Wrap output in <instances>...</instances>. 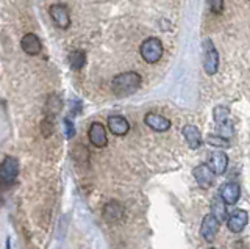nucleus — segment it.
<instances>
[{"instance_id": "412c9836", "label": "nucleus", "mask_w": 250, "mask_h": 249, "mask_svg": "<svg viewBox=\"0 0 250 249\" xmlns=\"http://www.w3.org/2000/svg\"><path fill=\"white\" fill-rule=\"evenodd\" d=\"M207 143L209 146H214V147H229L230 146L229 139L221 136V135H208L207 136Z\"/></svg>"}, {"instance_id": "4468645a", "label": "nucleus", "mask_w": 250, "mask_h": 249, "mask_svg": "<svg viewBox=\"0 0 250 249\" xmlns=\"http://www.w3.org/2000/svg\"><path fill=\"white\" fill-rule=\"evenodd\" d=\"M108 129L113 135L116 136H124L130 132V124L128 121L119 114H113L108 118Z\"/></svg>"}, {"instance_id": "dca6fc26", "label": "nucleus", "mask_w": 250, "mask_h": 249, "mask_svg": "<svg viewBox=\"0 0 250 249\" xmlns=\"http://www.w3.org/2000/svg\"><path fill=\"white\" fill-rule=\"evenodd\" d=\"M182 134H183L186 143L191 149H199V147L202 146V134L195 126H191V124L189 126H185Z\"/></svg>"}, {"instance_id": "a878e982", "label": "nucleus", "mask_w": 250, "mask_h": 249, "mask_svg": "<svg viewBox=\"0 0 250 249\" xmlns=\"http://www.w3.org/2000/svg\"><path fill=\"white\" fill-rule=\"evenodd\" d=\"M211 249H214V248H211Z\"/></svg>"}, {"instance_id": "393cba45", "label": "nucleus", "mask_w": 250, "mask_h": 249, "mask_svg": "<svg viewBox=\"0 0 250 249\" xmlns=\"http://www.w3.org/2000/svg\"><path fill=\"white\" fill-rule=\"evenodd\" d=\"M64 130H66V136L70 139L75 136V127H74V122L70 121L69 118H64Z\"/></svg>"}, {"instance_id": "1a4fd4ad", "label": "nucleus", "mask_w": 250, "mask_h": 249, "mask_svg": "<svg viewBox=\"0 0 250 249\" xmlns=\"http://www.w3.org/2000/svg\"><path fill=\"white\" fill-rule=\"evenodd\" d=\"M192 176L195 179V182L199 183V186L202 188H209L214 182V173L211 171V168L203 163V165H199L192 169Z\"/></svg>"}, {"instance_id": "f03ea898", "label": "nucleus", "mask_w": 250, "mask_h": 249, "mask_svg": "<svg viewBox=\"0 0 250 249\" xmlns=\"http://www.w3.org/2000/svg\"><path fill=\"white\" fill-rule=\"evenodd\" d=\"M139 52H141V57L146 61V63H158L163 57V44L158 38H147V40L143 41L139 47Z\"/></svg>"}, {"instance_id": "0eeeda50", "label": "nucleus", "mask_w": 250, "mask_h": 249, "mask_svg": "<svg viewBox=\"0 0 250 249\" xmlns=\"http://www.w3.org/2000/svg\"><path fill=\"white\" fill-rule=\"evenodd\" d=\"M219 227H221V221L213 213H208L205 215L200 226V233L202 237L205 238V241H213L219 232Z\"/></svg>"}, {"instance_id": "6ab92c4d", "label": "nucleus", "mask_w": 250, "mask_h": 249, "mask_svg": "<svg viewBox=\"0 0 250 249\" xmlns=\"http://www.w3.org/2000/svg\"><path fill=\"white\" fill-rule=\"evenodd\" d=\"M213 118H214V122L217 124V126L227 124V122L230 121V110H229V107L217 105L213 110Z\"/></svg>"}, {"instance_id": "a211bd4d", "label": "nucleus", "mask_w": 250, "mask_h": 249, "mask_svg": "<svg viewBox=\"0 0 250 249\" xmlns=\"http://www.w3.org/2000/svg\"><path fill=\"white\" fill-rule=\"evenodd\" d=\"M69 65L74 71H80L86 65V55L83 50H74L69 53Z\"/></svg>"}, {"instance_id": "9b49d317", "label": "nucleus", "mask_w": 250, "mask_h": 249, "mask_svg": "<svg viewBox=\"0 0 250 249\" xmlns=\"http://www.w3.org/2000/svg\"><path fill=\"white\" fill-rule=\"evenodd\" d=\"M49 13H50V18L53 19V22L60 28H69V25H70V16H69V10L66 8L64 5L53 3L49 8Z\"/></svg>"}, {"instance_id": "6e6552de", "label": "nucleus", "mask_w": 250, "mask_h": 249, "mask_svg": "<svg viewBox=\"0 0 250 249\" xmlns=\"http://www.w3.org/2000/svg\"><path fill=\"white\" fill-rule=\"evenodd\" d=\"M241 188L236 182H225L219 188V198H221L227 205H233L239 201Z\"/></svg>"}, {"instance_id": "b1692460", "label": "nucleus", "mask_w": 250, "mask_h": 249, "mask_svg": "<svg viewBox=\"0 0 250 249\" xmlns=\"http://www.w3.org/2000/svg\"><path fill=\"white\" fill-rule=\"evenodd\" d=\"M41 130H42V135L47 138L53 134V119L52 118H45L42 122H41Z\"/></svg>"}, {"instance_id": "423d86ee", "label": "nucleus", "mask_w": 250, "mask_h": 249, "mask_svg": "<svg viewBox=\"0 0 250 249\" xmlns=\"http://www.w3.org/2000/svg\"><path fill=\"white\" fill-rule=\"evenodd\" d=\"M249 224V213L242 208H236L229 215V220H227V227L231 232L239 233L246 229V226Z\"/></svg>"}, {"instance_id": "7ed1b4c3", "label": "nucleus", "mask_w": 250, "mask_h": 249, "mask_svg": "<svg viewBox=\"0 0 250 249\" xmlns=\"http://www.w3.org/2000/svg\"><path fill=\"white\" fill-rule=\"evenodd\" d=\"M203 69L208 75H214L219 69V53L209 40L203 43Z\"/></svg>"}, {"instance_id": "f8f14e48", "label": "nucleus", "mask_w": 250, "mask_h": 249, "mask_svg": "<svg viewBox=\"0 0 250 249\" xmlns=\"http://www.w3.org/2000/svg\"><path fill=\"white\" fill-rule=\"evenodd\" d=\"M88 138L92 146L96 147H105L108 144V136H106V129L102 126L100 122H92L88 130Z\"/></svg>"}, {"instance_id": "f257e3e1", "label": "nucleus", "mask_w": 250, "mask_h": 249, "mask_svg": "<svg viewBox=\"0 0 250 249\" xmlns=\"http://www.w3.org/2000/svg\"><path fill=\"white\" fill-rule=\"evenodd\" d=\"M141 82H143V79H141V75L138 72H133V71L124 72V74L116 75L111 80V91L117 97H127V96L135 94L139 90Z\"/></svg>"}, {"instance_id": "f3484780", "label": "nucleus", "mask_w": 250, "mask_h": 249, "mask_svg": "<svg viewBox=\"0 0 250 249\" xmlns=\"http://www.w3.org/2000/svg\"><path fill=\"white\" fill-rule=\"evenodd\" d=\"M211 213H213L219 221L224 223L229 220V212H227V204L221 199V198H214L213 202H211Z\"/></svg>"}, {"instance_id": "aec40b11", "label": "nucleus", "mask_w": 250, "mask_h": 249, "mask_svg": "<svg viewBox=\"0 0 250 249\" xmlns=\"http://www.w3.org/2000/svg\"><path fill=\"white\" fill-rule=\"evenodd\" d=\"M61 100L57 97V96H50L49 100H47V107H49V114H47V118H52V116L57 114L60 110H61Z\"/></svg>"}, {"instance_id": "ddd939ff", "label": "nucleus", "mask_w": 250, "mask_h": 249, "mask_svg": "<svg viewBox=\"0 0 250 249\" xmlns=\"http://www.w3.org/2000/svg\"><path fill=\"white\" fill-rule=\"evenodd\" d=\"M207 165L211 168L214 174L217 176H222L227 168H229V155L225 152H213L208 157V163Z\"/></svg>"}, {"instance_id": "39448f33", "label": "nucleus", "mask_w": 250, "mask_h": 249, "mask_svg": "<svg viewBox=\"0 0 250 249\" xmlns=\"http://www.w3.org/2000/svg\"><path fill=\"white\" fill-rule=\"evenodd\" d=\"M102 216L108 224L119 223L125 216V208L119 201H109L102 208Z\"/></svg>"}, {"instance_id": "9d476101", "label": "nucleus", "mask_w": 250, "mask_h": 249, "mask_svg": "<svg viewBox=\"0 0 250 249\" xmlns=\"http://www.w3.org/2000/svg\"><path fill=\"white\" fill-rule=\"evenodd\" d=\"M144 124L155 132H167L170 129V119L158 113H147L144 116Z\"/></svg>"}, {"instance_id": "2eb2a0df", "label": "nucleus", "mask_w": 250, "mask_h": 249, "mask_svg": "<svg viewBox=\"0 0 250 249\" xmlns=\"http://www.w3.org/2000/svg\"><path fill=\"white\" fill-rule=\"evenodd\" d=\"M21 47L22 50L27 53V55H38L39 52L42 49V44L39 41V38L35 35V33H27L25 36L22 38L21 41Z\"/></svg>"}, {"instance_id": "4be33fe9", "label": "nucleus", "mask_w": 250, "mask_h": 249, "mask_svg": "<svg viewBox=\"0 0 250 249\" xmlns=\"http://www.w3.org/2000/svg\"><path fill=\"white\" fill-rule=\"evenodd\" d=\"M233 134H234V129H233V122L231 121H229L227 124H222V126H219V135H221V136L229 139Z\"/></svg>"}, {"instance_id": "5701e85b", "label": "nucleus", "mask_w": 250, "mask_h": 249, "mask_svg": "<svg viewBox=\"0 0 250 249\" xmlns=\"http://www.w3.org/2000/svg\"><path fill=\"white\" fill-rule=\"evenodd\" d=\"M208 8L211 13L221 14L224 11V0H208Z\"/></svg>"}, {"instance_id": "20e7f679", "label": "nucleus", "mask_w": 250, "mask_h": 249, "mask_svg": "<svg viewBox=\"0 0 250 249\" xmlns=\"http://www.w3.org/2000/svg\"><path fill=\"white\" fill-rule=\"evenodd\" d=\"M18 174H19V160L8 155V157L3 158L2 166H0V182H2V185H10L14 182Z\"/></svg>"}]
</instances>
